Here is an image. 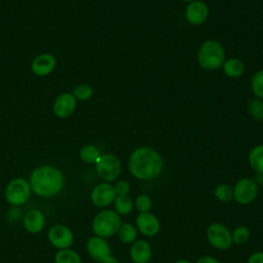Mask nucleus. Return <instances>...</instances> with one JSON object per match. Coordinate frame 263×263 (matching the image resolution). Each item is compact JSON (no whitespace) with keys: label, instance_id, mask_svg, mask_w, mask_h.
Masks as SVG:
<instances>
[{"label":"nucleus","instance_id":"1","mask_svg":"<svg viewBox=\"0 0 263 263\" xmlns=\"http://www.w3.org/2000/svg\"><path fill=\"white\" fill-rule=\"evenodd\" d=\"M163 167L159 152L147 146L135 149L128 158V171L139 180H151L158 177Z\"/></svg>","mask_w":263,"mask_h":263},{"label":"nucleus","instance_id":"2","mask_svg":"<svg viewBox=\"0 0 263 263\" xmlns=\"http://www.w3.org/2000/svg\"><path fill=\"white\" fill-rule=\"evenodd\" d=\"M32 191L41 197H52L61 192L65 178L63 173L53 165H41L30 175L29 180Z\"/></svg>","mask_w":263,"mask_h":263},{"label":"nucleus","instance_id":"3","mask_svg":"<svg viewBox=\"0 0 263 263\" xmlns=\"http://www.w3.org/2000/svg\"><path fill=\"white\" fill-rule=\"evenodd\" d=\"M199 66L204 70H217L225 62V50L223 45L214 39L204 41L197 52Z\"/></svg>","mask_w":263,"mask_h":263},{"label":"nucleus","instance_id":"4","mask_svg":"<svg viewBox=\"0 0 263 263\" xmlns=\"http://www.w3.org/2000/svg\"><path fill=\"white\" fill-rule=\"evenodd\" d=\"M121 224V218L115 211L103 210L95 216L91 227L96 236L108 238L118 232Z\"/></svg>","mask_w":263,"mask_h":263},{"label":"nucleus","instance_id":"5","mask_svg":"<svg viewBox=\"0 0 263 263\" xmlns=\"http://www.w3.org/2000/svg\"><path fill=\"white\" fill-rule=\"evenodd\" d=\"M31 192L32 189L29 181L23 178H15L5 188V199L9 204L20 206L29 200Z\"/></svg>","mask_w":263,"mask_h":263},{"label":"nucleus","instance_id":"6","mask_svg":"<svg viewBox=\"0 0 263 263\" xmlns=\"http://www.w3.org/2000/svg\"><path fill=\"white\" fill-rule=\"evenodd\" d=\"M96 172L98 176L105 182L115 181L121 173V163L117 156L111 153L101 155L96 163Z\"/></svg>","mask_w":263,"mask_h":263},{"label":"nucleus","instance_id":"7","mask_svg":"<svg viewBox=\"0 0 263 263\" xmlns=\"http://www.w3.org/2000/svg\"><path fill=\"white\" fill-rule=\"evenodd\" d=\"M206 238L210 245L218 250H227L232 245L230 230L222 223H212L206 229Z\"/></svg>","mask_w":263,"mask_h":263},{"label":"nucleus","instance_id":"8","mask_svg":"<svg viewBox=\"0 0 263 263\" xmlns=\"http://www.w3.org/2000/svg\"><path fill=\"white\" fill-rule=\"evenodd\" d=\"M233 189V199L240 204L253 202L259 192L257 183L251 178H242L236 182Z\"/></svg>","mask_w":263,"mask_h":263},{"label":"nucleus","instance_id":"9","mask_svg":"<svg viewBox=\"0 0 263 263\" xmlns=\"http://www.w3.org/2000/svg\"><path fill=\"white\" fill-rule=\"evenodd\" d=\"M47 236L50 243L59 250L69 249L74 242L73 232L65 225H53L48 230Z\"/></svg>","mask_w":263,"mask_h":263},{"label":"nucleus","instance_id":"10","mask_svg":"<svg viewBox=\"0 0 263 263\" xmlns=\"http://www.w3.org/2000/svg\"><path fill=\"white\" fill-rule=\"evenodd\" d=\"M116 195L114 185L103 182L93 187L90 193V200L98 208H106L114 201Z\"/></svg>","mask_w":263,"mask_h":263},{"label":"nucleus","instance_id":"11","mask_svg":"<svg viewBox=\"0 0 263 263\" xmlns=\"http://www.w3.org/2000/svg\"><path fill=\"white\" fill-rule=\"evenodd\" d=\"M77 106V100L72 92L61 93L53 103L52 111L59 118H67L71 116Z\"/></svg>","mask_w":263,"mask_h":263},{"label":"nucleus","instance_id":"12","mask_svg":"<svg viewBox=\"0 0 263 263\" xmlns=\"http://www.w3.org/2000/svg\"><path fill=\"white\" fill-rule=\"evenodd\" d=\"M136 227L143 235L154 236L160 230V222L150 212L140 213L136 218Z\"/></svg>","mask_w":263,"mask_h":263},{"label":"nucleus","instance_id":"13","mask_svg":"<svg viewBox=\"0 0 263 263\" xmlns=\"http://www.w3.org/2000/svg\"><path fill=\"white\" fill-rule=\"evenodd\" d=\"M86 250L89 256L97 262H103L111 255V248L103 237L92 236L86 242Z\"/></svg>","mask_w":263,"mask_h":263},{"label":"nucleus","instance_id":"14","mask_svg":"<svg viewBox=\"0 0 263 263\" xmlns=\"http://www.w3.org/2000/svg\"><path fill=\"white\" fill-rule=\"evenodd\" d=\"M209 16L208 5L199 0L190 2L185 9V17L188 23L194 26L203 24Z\"/></svg>","mask_w":263,"mask_h":263},{"label":"nucleus","instance_id":"15","mask_svg":"<svg viewBox=\"0 0 263 263\" xmlns=\"http://www.w3.org/2000/svg\"><path fill=\"white\" fill-rule=\"evenodd\" d=\"M55 65L57 59L53 54L41 53L33 60L31 70L36 76H46L54 70Z\"/></svg>","mask_w":263,"mask_h":263},{"label":"nucleus","instance_id":"16","mask_svg":"<svg viewBox=\"0 0 263 263\" xmlns=\"http://www.w3.org/2000/svg\"><path fill=\"white\" fill-rule=\"evenodd\" d=\"M25 229L33 234L39 233L45 226V217L40 210L33 209L28 211L23 220Z\"/></svg>","mask_w":263,"mask_h":263},{"label":"nucleus","instance_id":"17","mask_svg":"<svg viewBox=\"0 0 263 263\" xmlns=\"http://www.w3.org/2000/svg\"><path fill=\"white\" fill-rule=\"evenodd\" d=\"M129 255L135 263H148L152 256L151 246L144 239L136 240L130 247Z\"/></svg>","mask_w":263,"mask_h":263},{"label":"nucleus","instance_id":"18","mask_svg":"<svg viewBox=\"0 0 263 263\" xmlns=\"http://www.w3.org/2000/svg\"><path fill=\"white\" fill-rule=\"evenodd\" d=\"M222 68H223V72L228 77H231V78H238L245 72L243 62L236 58L225 60V62L222 65Z\"/></svg>","mask_w":263,"mask_h":263},{"label":"nucleus","instance_id":"19","mask_svg":"<svg viewBox=\"0 0 263 263\" xmlns=\"http://www.w3.org/2000/svg\"><path fill=\"white\" fill-rule=\"evenodd\" d=\"M249 164L258 174H263V144L255 146L249 153Z\"/></svg>","mask_w":263,"mask_h":263},{"label":"nucleus","instance_id":"20","mask_svg":"<svg viewBox=\"0 0 263 263\" xmlns=\"http://www.w3.org/2000/svg\"><path fill=\"white\" fill-rule=\"evenodd\" d=\"M114 208L115 212L120 216V215H128L133 208H134V201L130 196L127 195H116L114 199Z\"/></svg>","mask_w":263,"mask_h":263},{"label":"nucleus","instance_id":"21","mask_svg":"<svg viewBox=\"0 0 263 263\" xmlns=\"http://www.w3.org/2000/svg\"><path fill=\"white\" fill-rule=\"evenodd\" d=\"M119 239L124 243H133L137 240L138 229L130 223H122L118 230Z\"/></svg>","mask_w":263,"mask_h":263},{"label":"nucleus","instance_id":"22","mask_svg":"<svg viewBox=\"0 0 263 263\" xmlns=\"http://www.w3.org/2000/svg\"><path fill=\"white\" fill-rule=\"evenodd\" d=\"M79 157L85 163H89V164L95 163L96 164L101 157V152L96 146L89 144V145L83 146L80 149Z\"/></svg>","mask_w":263,"mask_h":263},{"label":"nucleus","instance_id":"23","mask_svg":"<svg viewBox=\"0 0 263 263\" xmlns=\"http://www.w3.org/2000/svg\"><path fill=\"white\" fill-rule=\"evenodd\" d=\"M54 263H82L80 256L71 249L60 250L54 256Z\"/></svg>","mask_w":263,"mask_h":263},{"label":"nucleus","instance_id":"24","mask_svg":"<svg viewBox=\"0 0 263 263\" xmlns=\"http://www.w3.org/2000/svg\"><path fill=\"white\" fill-rule=\"evenodd\" d=\"M251 89L257 99L263 100V69L257 71L251 78Z\"/></svg>","mask_w":263,"mask_h":263},{"label":"nucleus","instance_id":"25","mask_svg":"<svg viewBox=\"0 0 263 263\" xmlns=\"http://www.w3.org/2000/svg\"><path fill=\"white\" fill-rule=\"evenodd\" d=\"M214 194L218 200L223 202H228L233 199V189L226 184L218 185L215 188Z\"/></svg>","mask_w":263,"mask_h":263},{"label":"nucleus","instance_id":"26","mask_svg":"<svg viewBox=\"0 0 263 263\" xmlns=\"http://www.w3.org/2000/svg\"><path fill=\"white\" fill-rule=\"evenodd\" d=\"M73 96L75 97L76 100L79 101H87L88 99L91 98L92 93H93V89L89 84L86 83H82V84H78L72 91Z\"/></svg>","mask_w":263,"mask_h":263},{"label":"nucleus","instance_id":"27","mask_svg":"<svg viewBox=\"0 0 263 263\" xmlns=\"http://www.w3.org/2000/svg\"><path fill=\"white\" fill-rule=\"evenodd\" d=\"M231 237H232V242L234 243H237V245L245 243L250 238V230L246 226H238L231 232Z\"/></svg>","mask_w":263,"mask_h":263},{"label":"nucleus","instance_id":"28","mask_svg":"<svg viewBox=\"0 0 263 263\" xmlns=\"http://www.w3.org/2000/svg\"><path fill=\"white\" fill-rule=\"evenodd\" d=\"M134 205L136 206L139 213H147L151 210L152 201L147 194H140L137 196Z\"/></svg>","mask_w":263,"mask_h":263},{"label":"nucleus","instance_id":"29","mask_svg":"<svg viewBox=\"0 0 263 263\" xmlns=\"http://www.w3.org/2000/svg\"><path fill=\"white\" fill-rule=\"evenodd\" d=\"M250 114L258 120H263V101L260 99H253L249 103Z\"/></svg>","mask_w":263,"mask_h":263},{"label":"nucleus","instance_id":"30","mask_svg":"<svg viewBox=\"0 0 263 263\" xmlns=\"http://www.w3.org/2000/svg\"><path fill=\"white\" fill-rule=\"evenodd\" d=\"M114 189L117 195H127L130 189L129 183L125 180H120L114 185Z\"/></svg>","mask_w":263,"mask_h":263},{"label":"nucleus","instance_id":"31","mask_svg":"<svg viewBox=\"0 0 263 263\" xmlns=\"http://www.w3.org/2000/svg\"><path fill=\"white\" fill-rule=\"evenodd\" d=\"M248 263H263V252L259 251V252L253 253L249 257Z\"/></svg>","mask_w":263,"mask_h":263},{"label":"nucleus","instance_id":"32","mask_svg":"<svg viewBox=\"0 0 263 263\" xmlns=\"http://www.w3.org/2000/svg\"><path fill=\"white\" fill-rule=\"evenodd\" d=\"M195 263H220L216 258L211 256H203L199 258Z\"/></svg>","mask_w":263,"mask_h":263},{"label":"nucleus","instance_id":"33","mask_svg":"<svg viewBox=\"0 0 263 263\" xmlns=\"http://www.w3.org/2000/svg\"><path fill=\"white\" fill-rule=\"evenodd\" d=\"M102 263H118V260H117L115 257H113L112 255H110V256L107 257Z\"/></svg>","mask_w":263,"mask_h":263},{"label":"nucleus","instance_id":"34","mask_svg":"<svg viewBox=\"0 0 263 263\" xmlns=\"http://www.w3.org/2000/svg\"><path fill=\"white\" fill-rule=\"evenodd\" d=\"M174 263H191L190 261H188V260H184V259H182V260H177V261H175Z\"/></svg>","mask_w":263,"mask_h":263},{"label":"nucleus","instance_id":"35","mask_svg":"<svg viewBox=\"0 0 263 263\" xmlns=\"http://www.w3.org/2000/svg\"><path fill=\"white\" fill-rule=\"evenodd\" d=\"M183 1H185V2H192V1H196V0H183Z\"/></svg>","mask_w":263,"mask_h":263},{"label":"nucleus","instance_id":"36","mask_svg":"<svg viewBox=\"0 0 263 263\" xmlns=\"http://www.w3.org/2000/svg\"><path fill=\"white\" fill-rule=\"evenodd\" d=\"M262 175H263V174H262Z\"/></svg>","mask_w":263,"mask_h":263},{"label":"nucleus","instance_id":"37","mask_svg":"<svg viewBox=\"0 0 263 263\" xmlns=\"http://www.w3.org/2000/svg\"><path fill=\"white\" fill-rule=\"evenodd\" d=\"M148 263H149V262H148Z\"/></svg>","mask_w":263,"mask_h":263}]
</instances>
